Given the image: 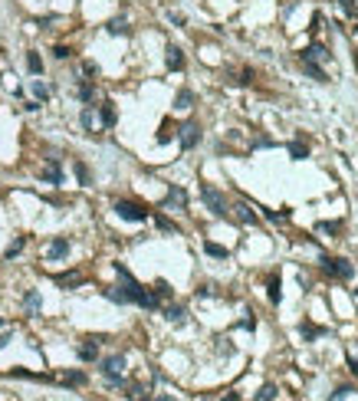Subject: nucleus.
Here are the masks:
<instances>
[{
    "instance_id": "1",
    "label": "nucleus",
    "mask_w": 358,
    "mask_h": 401,
    "mask_svg": "<svg viewBox=\"0 0 358 401\" xmlns=\"http://www.w3.org/2000/svg\"><path fill=\"white\" fill-rule=\"evenodd\" d=\"M102 375H105V382H109V385H122V375H125V355H105L102 362Z\"/></svg>"
},
{
    "instance_id": "2",
    "label": "nucleus",
    "mask_w": 358,
    "mask_h": 401,
    "mask_svg": "<svg viewBox=\"0 0 358 401\" xmlns=\"http://www.w3.org/2000/svg\"><path fill=\"white\" fill-rule=\"evenodd\" d=\"M200 197H204L207 211L214 214V217H227V201H223V194L217 188H210V184H204L200 188Z\"/></svg>"
},
{
    "instance_id": "3",
    "label": "nucleus",
    "mask_w": 358,
    "mask_h": 401,
    "mask_svg": "<svg viewBox=\"0 0 358 401\" xmlns=\"http://www.w3.org/2000/svg\"><path fill=\"white\" fill-rule=\"evenodd\" d=\"M322 273L332 280H352V263L342 257H326L322 260Z\"/></svg>"
},
{
    "instance_id": "4",
    "label": "nucleus",
    "mask_w": 358,
    "mask_h": 401,
    "mask_svg": "<svg viewBox=\"0 0 358 401\" xmlns=\"http://www.w3.org/2000/svg\"><path fill=\"white\" fill-rule=\"evenodd\" d=\"M115 214H119L122 220H132V224L148 220V211H145L142 204H135V201H115Z\"/></svg>"
},
{
    "instance_id": "5",
    "label": "nucleus",
    "mask_w": 358,
    "mask_h": 401,
    "mask_svg": "<svg viewBox=\"0 0 358 401\" xmlns=\"http://www.w3.org/2000/svg\"><path fill=\"white\" fill-rule=\"evenodd\" d=\"M161 207H168V211H187V191L181 188V184H171L165 194V201H161Z\"/></svg>"
},
{
    "instance_id": "6",
    "label": "nucleus",
    "mask_w": 358,
    "mask_h": 401,
    "mask_svg": "<svg viewBox=\"0 0 358 401\" xmlns=\"http://www.w3.org/2000/svg\"><path fill=\"white\" fill-rule=\"evenodd\" d=\"M178 138H181L184 148H197V142H200V125H197V122H184V125H178Z\"/></svg>"
},
{
    "instance_id": "7",
    "label": "nucleus",
    "mask_w": 358,
    "mask_h": 401,
    "mask_svg": "<svg viewBox=\"0 0 358 401\" xmlns=\"http://www.w3.org/2000/svg\"><path fill=\"white\" fill-rule=\"evenodd\" d=\"M99 342H102V336H89V339H82V346L76 349L82 362H96V359H99Z\"/></svg>"
},
{
    "instance_id": "8",
    "label": "nucleus",
    "mask_w": 358,
    "mask_h": 401,
    "mask_svg": "<svg viewBox=\"0 0 358 401\" xmlns=\"http://www.w3.org/2000/svg\"><path fill=\"white\" fill-rule=\"evenodd\" d=\"M40 178H43L46 184H56V188L63 184V168H59V158H49V165L40 171Z\"/></svg>"
},
{
    "instance_id": "9",
    "label": "nucleus",
    "mask_w": 358,
    "mask_h": 401,
    "mask_svg": "<svg viewBox=\"0 0 358 401\" xmlns=\"http://www.w3.org/2000/svg\"><path fill=\"white\" fill-rule=\"evenodd\" d=\"M319 59H329V53H326L322 43H312V46H306L303 53H299V63H319Z\"/></svg>"
},
{
    "instance_id": "10",
    "label": "nucleus",
    "mask_w": 358,
    "mask_h": 401,
    "mask_svg": "<svg viewBox=\"0 0 358 401\" xmlns=\"http://www.w3.org/2000/svg\"><path fill=\"white\" fill-rule=\"evenodd\" d=\"M165 63H168V69H171V72H181V69H184V53H181V46H168V49H165Z\"/></svg>"
},
{
    "instance_id": "11",
    "label": "nucleus",
    "mask_w": 358,
    "mask_h": 401,
    "mask_svg": "<svg viewBox=\"0 0 358 401\" xmlns=\"http://www.w3.org/2000/svg\"><path fill=\"white\" fill-rule=\"evenodd\" d=\"M66 253H69V240L66 237H56L53 244L46 247V260H63Z\"/></svg>"
},
{
    "instance_id": "12",
    "label": "nucleus",
    "mask_w": 358,
    "mask_h": 401,
    "mask_svg": "<svg viewBox=\"0 0 358 401\" xmlns=\"http://www.w3.org/2000/svg\"><path fill=\"white\" fill-rule=\"evenodd\" d=\"M53 280H56V286H63V290H76V286H82V273H76V270H72V273H56Z\"/></svg>"
},
{
    "instance_id": "13",
    "label": "nucleus",
    "mask_w": 358,
    "mask_h": 401,
    "mask_svg": "<svg viewBox=\"0 0 358 401\" xmlns=\"http://www.w3.org/2000/svg\"><path fill=\"white\" fill-rule=\"evenodd\" d=\"M115 118H119V112H115V102H102V105H99V122H102L105 128L115 125Z\"/></svg>"
},
{
    "instance_id": "14",
    "label": "nucleus",
    "mask_w": 358,
    "mask_h": 401,
    "mask_svg": "<svg viewBox=\"0 0 358 401\" xmlns=\"http://www.w3.org/2000/svg\"><path fill=\"white\" fill-rule=\"evenodd\" d=\"M171 138H178V125H175V122H161L158 135H155V142H158V145H168Z\"/></svg>"
},
{
    "instance_id": "15",
    "label": "nucleus",
    "mask_w": 358,
    "mask_h": 401,
    "mask_svg": "<svg viewBox=\"0 0 358 401\" xmlns=\"http://www.w3.org/2000/svg\"><path fill=\"white\" fill-rule=\"evenodd\" d=\"M23 309H26L30 316H36V313L43 309V299H40V293H36V290H26V296H23Z\"/></svg>"
},
{
    "instance_id": "16",
    "label": "nucleus",
    "mask_w": 358,
    "mask_h": 401,
    "mask_svg": "<svg viewBox=\"0 0 358 401\" xmlns=\"http://www.w3.org/2000/svg\"><path fill=\"white\" fill-rule=\"evenodd\" d=\"M299 336H303V342H316L319 336H326V329H322V326H312V323H299Z\"/></svg>"
},
{
    "instance_id": "17",
    "label": "nucleus",
    "mask_w": 358,
    "mask_h": 401,
    "mask_svg": "<svg viewBox=\"0 0 358 401\" xmlns=\"http://www.w3.org/2000/svg\"><path fill=\"white\" fill-rule=\"evenodd\" d=\"M191 105H194V92H191V89H181V92L175 95V109L178 112H187Z\"/></svg>"
},
{
    "instance_id": "18",
    "label": "nucleus",
    "mask_w": 358,
    "mask_h": 401,
    "mask_svg": "<svg viewBox=\"0 0 358 401\" xmlns=\"http://www.w3.org/2000/svg\"><path fill=\"white\" fill-rule=\"evenodd\" d=\"M299 66H303V72H306L309 79H316V82H326V69H322L319 63H299Z\"/></svg>"
},
{
    "instance_id": "19",
    "label": "nucleus",
    "mask_w": 358,
    "mask_h": 401,
    "mask_svg": "<svg viewBox=\"0 0 358 401\" xmlns=\"http://www.w3.org/2000/svg\"><path fill=\"white\" fill-rule=\"evenodd\" d=\"M289 155H293V161H303V158H309V145L306 142H289Z\"/></svg>"
},
{
    "instance_id": "20",
    "label": "nucleus",
    "mask_w": 358,
    "mask_h": 401,
    "mask_svg": "<svg viewBox=\"0 0 358 401\" xmlns=\"http://www.w3.org/2000/svg\"><path fill=\"white\" fill-rule=\"evenodd\" d=\"M165 319H168V323H175V326H181L184 319H187V313H184V306H168L165 309Z\"/></svg>"
},
{
    "instance_id": "21",
    "label": "nucleus",
    "mask_w": 358,
    "mask_h": 401,
    "mask_svg": "<svg viewBox=\"0 0 358 401\" xmlns=\"http://www.w3.org/2000/svg\"><path fill=\"white\" fill-rule=\"evenodd\" d=\"M105 30L112 33V36H125L128 33V23H125V16H115V20H109V26Z\"/></svg>"
},
{
    "instance_id": "22",
    "label": "nucleus",
    "mask_w": 358,
    "mask_h": 401,
    "mask_svg": "<svg viewBox=\"0 0 358 401\" xmlns=\"http://www.w3.org/2000/svg\"><path fill=\"white\" fill-rule=\"evenodd\" d=\"M26 69H30L33 76H40V72H43V59H40V53H33V49L26 53Z\"/></svg>"
},
{
    "instance_id": "23",
    "label": "nucleus",
    "mask_w": 358,
    "mask_h": 401,
    "mask_svg": "<svg viewBox=\"0 0 358 401\" xmlns=\"http://www.w3.org/2000/svg\"><path fill=\"white\" fill-rule=\"evenodd\" d=\"M76 95H79L82 102H92V99H96V89H92V82H79V86H76Z\"/></svg>"
},
{
    "instance_id": "24",
    "label": "nucleus",
    "mask_w": 358,
    "mask_h": 401,
    "mask_svg": "<svg viewBox=\"0 0 358 401\" xmlns=\"http://www.w3.org/2000/svg\"><path fill=\"white\" fill-rule=\"evenodd\" d=\"M72 171H76V178H79L82 188H89V184H92V174H89V168L82 165V161H76V165H72Z\"/></svg>"
},
{
    "instance_id": "25",
    "label": "nucleus",
    "mask_w": 358,
    "mask_h": 401,
    "mask_svg": "<svg viewBox=\"0 0 358 401\" xmlns=\"http://www.w3.org/2000/svg\"><path fill=\"white\" fill-rule=\"evenodd\" d=\"M59 382H63V385H86V372H66L63 378H59Z\"/></svg>"
},
{
    "instance_id": "26",
    "label": "nucleus",
    "mask_w": 358,
    "mask_h": 401,
    "mask_svg": "<svg viewBox=\"0 0 358 401\" xmlns=\"http://www.w3.org/2000/svg\"><path fill=\"white\" fill-rule=\"evenodd\" d=\"M233 211H237V220H240V224H256V214L250 211L247 204H237Z\"/></svg>"
},
{
    "instance_id": "27",
    "label": "nucleus",
    "mask_w": 358,
    "mask_h": 401,
    "mask_svg": "<svg viewBox=\"0 0 358 401\" xmlns=\"http://www.w3.org/2000/svg\"><path fill=\"white\" fill-rule=\"evenodd\" d=\"M204 253H210V257H217V260H227V247L214 244V240H204Z\"/></svg>"
},
{
    "instance_id": "28",
    "label": "nucleus",
    "mask_w": 358,
    "mask_h": 401,
    "mask_svg": "<svg viewBox=\"0 0 358 401\" xmlns=\"http://www.w3.org/2000/svg\"><path fill=\"white\" fill-rule=\"evenodd\" d=\"M155 224H158L161 230H168V234H178V224L171 217H165V214H155Z\"/></svg>"
},
{
    "instance_id": "29",
    "label": "nucleus",
    "mask_w": 358,
    "mask_h": 401,
    "mask_svg": "<svg viewBox=\"0 0 358 401\" xmlns=\"http://www.w3.org/2000/svg\"><path fill=\"white\" fill-rule=\"evenodd\" d=\"M105 299H112V303H119V306H128L125 293H122L119 286H109V290H105Z\"/></svg>"
},
{
    "instance_id": "30",
    "label": "nucleus",
    "mask_w": 358,
    "mask_h": 401,
    "mask_svg": "<svg viewBox=\"0 0 358 401\" xmlns=\"http://www.w3.org/2000/svg\"><path fill=\"white\" fill-rule=\"evenodd\" d=\"M33 95H36V99H40V102H46L49 99V89H46V82H40V79H33Z\"/></svg>"
},
{
    "instance_id": "31",
    "label": "nucleus",
    "mask_w": 358,
    "mask_h": 401,
    "mask_svg": "<svg viewBox=\"0 0 358 401\" xmlns=\"http://www.w3.org/2000/svg\"><path fill=\"white\" fill-rule=\"evenodd\" d=\"M79 118H82V128H92V125H96V105H86Z\"/></svg>"
},
{
    "instance_id": "32",
    "label": "nucleus",
    "mask_w": 358,
    "mask_h": 401,
    "mask_svg": "<svg viewBox=\"0 0 358 401\" xmlns=\"http://www.w3.org/2000/svg\"><path fill=\"white\" fill-rule=\"evenodd\" d=\"M128 398L132 401H148V392L142 385H128Z\"/></svg>"
},
{
    "instance_id": "33",
    "label": "nucleus",
    "mask_w": 358,
    "mask_h": 401,
    "mask_svg": "<svg viewBox=\"0 0 358 401\" xmlns=\"http://www.w3.org/2000/svg\"><path fill=\"white\" fill-rule=\"evenodd\" d=\"M152 293H155V296H158V299H168V296H171V286H168L165 280H158V283L152 286Z\"/></svg>"
},
{
    "instance_id": "34",
    "label": "nucleus",
    "mask_w": 358,
    "mask_h": 401,
    "mask_svg": "<svg viewBox=\"0 0 358 401\" xmlns=\"http://www.w3.org/2000/svg\"><path fill=\"white\" fill-rule=\"evenodd\" d=\"M23 244H26V237H16V240H13V244H10V247H7V260H13V257H16V253H20V250H23Z\"/></svg>"
},
{
    "instance_id": "35",
    "label": "nucleus",
    "mask_w": 358,
    "mask_h": 401,
    "mask_svg": "<svg viewBox=\"0 0 358 401\" xmlns=\"http://www.w3.org/2000/svg\"><path fill=\"white\" fill-rule=\"evenodd\" d=\"M273 398H276V385H263L256 395V401H273Z\"/></svg>"
},
{
    "instance_id": "36",
    "label": "nucleus",
    "mask_w": 358,
    "mask_h": 401,
    "mask_svg": "<svg viewBox=\"0 0 358 401\" xmlns=\"http://www.w3.org/2000/svg\"><path fill=\"white\" fill-rule=\"evenodd\" d=\"M270 299H273V303L283 299V293H279V276H273V280H270Z\"/></svg>"
},
{
    "instance_id": "37",
    "label": "nucleus",
    "mask_w": 358,
    "mask_h": 401,
    "mask_svg": "<svg viewBox=\"0 0 358 401\" xmlns=\"http://www.w3.org/2000/svg\"><path fill=\"white\" fill-rule=\"evenodd\" d=\"M319 234H329V237H335V234H339V224H329V220H322V224H319Z\"/></svg>"
},
{
    "instance_id": "38",
    "label": "nucleus",
    "mask_w": 358,
    "mask_h": 401,
    "mask_svg": "<svg viewBox=\"0 0 358 401\" xmlns=\"http://www.w3.org/2000/svg\"><path fill=\"white\" fill-rule=\"evenodd\" d=\"M53 56H56V59H69L72 49H69V46H53Z\"/></svg>"
},
{
    "instance_id": "39",
    "label": "nucleus",
    "mask_w": 358,
    "mask_h": 401,
    "mask_svg": "<svg viewBox=\"0 0 358 401\" xmlns=\"http://www.w3.org/2000/svg\"><path fill=\"white\" fill-rule=\"evenodd\" d=\"M339 7H342L349 16H355V3H352V0H339Z\"/></svg>"
},
{
    "instance_id": "40",
    "label": "nucleus",
    "mask_w": 358,
    "mask_h": 401,
    "mask_svg": "<svg viewBox=\"0 0 358 401\" xmlns=\"http://www.w3.org/2000/svg\"><path fill=\"white\" fill-rule=\"evenodd\" d=\"M240 329H250V332H253L256 329V319H253V316H250V319H240Z\"/></svg>"
},
{
    "instance_id": "41",
    "label": "nucleus",
    "mask_w": 358,
    "mask_h": 401,
    "mask_svg": "<svg viewBox=\"0 0 358 401\" xmlns=\"http://www.w3.org/2000/svg\"><path fill=\"white\" fill-rule=\"evenodd\" d=\"M345 398H349V388H339V392L332 395V401H345Z\"/></svg>"
},
{
    "instance_id": "42",
    "label": "nucleus",
    "mask_w": 358,
    "mask_h": 401,
    "mask_svg": "<svg viewBox=\"0 0 358 401\" xmlns=\"http://www.w3.org/2000/svg\"><path fill=\"white\" fill-rule=\"evenodd\" d=\"M10 339H13V332H10V329H7V332H0V349H3V346H7V342H10Z\"/></svg>"
},
{
    "instance_id": "43",
    "label": "nucleus",
    "mask_w": 358,
    "mask_h": 401,
    "mask_svg": "<svg viewBox=\"0 0 358 401\" xmlns=\"http://www.w3.org/2000/svg\"><path fill=\"white\" fill-rule=\"evenodd\" d=\"M349 369H352V375H358V359H349Z\"/></svg>"
},
{
    "instance_id": "44",
    "label": "nucleus",
    "mask_w": 358,
    "mask_h": 401,
    "mask_svg": "<svg viewBox=\"0 0 358 401\" xmlns=\"http://www.w3.org/2000/svg\"><path fill=\"white\" fill-rule=\"evenodd\" d=\"M223 401H240V395H237V392H230V395H227Z\"/></svg>"
},
{
    "instance_id": "45",
    "label": "nucleus",
    "mask_w": 358,
    "mask_h": 401,
    "mask_svg": "<svg viewBox=\"0 0 358 401\" xmlns=\"http://www.w3.org/2000/svg\"><path fill=\"white\" fill-rule=\"evenodd\" d=\"M158 401H178V398H171V395H158Z\"/></svg>"
},
{
    "instance_id": "46",
    "label": "nucleus",
    "mask_w": 358,
    "mask_h": 401,
    "mask_svg": "<svg viewBox=\"0 0 358 401\" xmlns=\"http://www.w3.org/2000/svg\"><path fill=\"white\" fill-rule=\"evenodd\" d=\"M0 326H3V319H0Z\"/></svg>"
}]
</instances>
